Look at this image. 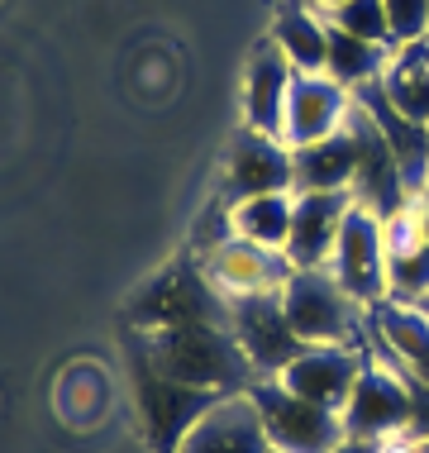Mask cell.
Wrapping results in <instances>:
<instances>
[{
    "mask_svg": "<svg viewBox=\"0 0 429 453\" xmlns=\"http://www.w3.org/2000/svg\"><path fill=\"white\" fill-rule=\"evenodd\" d=\"M325 19L339 24V29L353 34V39L396 48V43H391V19H387V5H382V0H343V5L325 10Z\"/></svg>",
    "mask_w": 429,
    "mask_h": 453,
    "instance_id": "cb8c5ba5",
    "label": "cell"
},
{
    "mask_svg": "<svg viewBox=\"0 0 429 453\" xmlns=\"http://www.w3.org/2000/svg\"><path fill=\"white\" fill-rule=\"evenodd\" d=\"M201 263H205V273H211L215 287L225 291V301L257 296V291H281V287H287V277L296 273V267L287 263V253L257 249V243L239 239V234L219 239L215 249H205Z\"/></svg>",
    "mask_w": 429,
    "mask_h": 453,
    "instance_id": "5bb4252c",
    "label": "cell"
},
{
    "mask_svg": "<svg viewBox=\"0 0 429 453\" xmlns=\"http://www.w3.org/2000/svg\"><path fill=\"white\" fill-rule=\"evenodd\" d=\"M139 339L157 372L181 387L215 391V396H239V391H253L263 382L229 325H172V329L139 334Z\"/></svg>",
    "mask_w": 429,
    "mask_h": 453,
    "instance_id": "6da1fadb",
    "label": "cell"
},
{
    "mask_svg": "<svg viewBox=\"0 0 429 453\" xmlns=\"http://www.w3.org/2000/svg\"><path fill=\"white\" fill-rule=\"evenodd\" d=\"M272 43L287 53V63L296 72H325L329 58V19L310 0H287L272 24Z\"/></svg>",
    "mask_w": 429,
    "mask_h": 453,
    "instance_id": "44dd1931",
    "label": "cell"
},
{
    "mask_svg": "<svg viewBox=\"0 0 429 453\" xmlns=\"http://www.w3.org/2000/svg\"><path fill=\"white\" fill-rule=\"evenodd\" d=\"M272 191H296V167H291V143L277 134L243 129L229 143V167H225V205L249 201V196H272Z\"/></svg>",
    "mask_w": 429,
    "mask_h": 453,
    "instance_id": "8fae6325",
    "label": "cell"
},
{
    "mask_svg": "<svg viewBox=\"0 0 429 453\" xmlns=\"http://www.w3.org/2000/svg\"><path fill=\"white\" fill-rule=\"evenodd\" d=\"M349 211H353V191H296L291 234H287V249H281L287 263L291 267H329Z\"/></svg>",
    "mask_w": 429,
    "mask_h": 453,
    "instance_id": "9a60e30c",
    "label": "cell"
},
{
    "mask_svg": "<svg viewBox=\"0 0 429 453\" xmlns=\"http://www.w3.org/2000/svg\"><path fill=\"white\" fill-rule=\"evenodd\" d=\"M291 211H296V191H272V196H249V201L229 205V229L257 249H287L291 234Z\"/></svg>",
    "mask_w": 429,
    "mask_h": 453,
    "instance_id": "7402d4cb",
    "label": "cell"
},
{
    "mask_svg": "<svg viewBox=\"0 0 429 453\" xmlns=\"http://www.w3.org/2000/svg\"><path fill=\"white\" fill-rule=\"evenodd\" d=\"M406 439H429V382H415L410 377V430H406Z\"/></svg>",
    "mask_w": 429,
    "mask_h": 453,
    "instance_id": "484cf974",
    "label": "cell"
},
{
    "mask_svg": "<svg viewBox=\"0 0 429 453\" xmlns=\"http://www.w3.org/2000/svg\"><path fill=\"white\" fill-rule=\"evenodd\" d=\"M391 19V43L429 39V0H382Z\"/></svg>",
    "mask_w": 429,
    "mask_h": 453,
    "instance_id": "d4e9b609",
    "label": "cell"
},
{
    "mask_svg": "<svg viewBox=\"0 0 429 453\" xmlns=\"http://www.w3.org/2000/svg\"><path fill=\"white\" fill-rule=\"evenodd\" d=\"M296 67L287 63V53L267 39L249 63V81H243V110H249V129L277 134L281 139V115H287V91Z\"/></svg>",
    "mask_w": 429,
    "mask_h": 453,
    "instance_id": "ac0fdd59",
    "label": "cell"
},
{
    "mask_svg": "<svg viewBox=\"0 0 429 453\" xmlns=\"http://www.w3.org/2000/svg\"><path fill=\"white\" fill-rule=\"evenodd\" d=\"M249 396H253L257 415H263L267 444L277 453H334L343 439H349L339 411H325V406H315V401L296 396V391H287L277 377H263Z\"/></svg>",
    "mask_w": 429,
    "mask_h": 453,
    "instance_id": "5b68a950",
    "label": "cell"
},
{
    "mask_svg": "<svg viewBox=\"0 0 429 453\" xmlns=\"http://www.w3.org/2000/svg\"><path fill=\"white\" fill-rule=\"evenodd\" d=\"M129 325L139 334H157V329H172V325H229V301L211 281L205 263L181 258L163 267L129 301Z\"/></svg>",
    "mask_w": 429,
    "mask_h": 453,
    "instance_id": "3957f363",
    "label": "cell"
},
{
    "mask_svg": "<svg viewBox=\"0 0 429 453\" xmlns=\"http://www.w3.org/2000/svg\"><path fill=\"white\" fill-rule=\"evenodd\" d=\"M229 329L257 367V377H281L301 358L305 339L291 329L287 311H281V291H257V296H234L229 301Z\"/></svg>",
    "mask_w": 429,
    "mask_h": 453,
    "instance_id": "52a82bcc",
    "label": "cell"
},
{
    "mask_svg": "<svg viewBox=\"0 0 429 453\" xmlns=\"http://www.w3.org/2000/svg\"><path fill=\"white\" fill-rule=\"evenodd\" d=\"M372 334L391 367H401L415 382H429V305L382 301L372 305Z\"/></svg>",
    "mask_w": 429,
    "mask_h": 453,
    "instance_id": "e0dca14e",
    "label": "cell"
},
{
    "mask_svg": "<svg viewBox=\"0 0 429 453\" xmlns=\"http://www.w3.org/2000/svg\"><path fill=\"white\" fill-rule=\"evenodd\" d=\"M329 273L339 277V287L349 291L353 301H363L367 311L387 301V239H382V215H372L367 205L353 201L349 219L339 229L334 258H329Z\"/></svg>",
    "mask_w": 429,
    "mask_h": 453,
    "instance_id": "ba28073f",
    "label": "cell"
},
{
    "mask_svg": "<svg viewBox=\"0 0 429 453\" xmlns=\"http://www.w3.org/2000/svg\"><path fill=\"white\" fill-rule=\"evenodd\" d=\"M353 115V91L339 87L325 72H296L287 91V115H281V139L291 149L301 143H320L329 134H339Z\"/></svg>",
    "mask_w": 429,
    "mask_h": 453,
    "instance_id": "30bf717a",
    "label": "cell"
},
{
    "mask_svg": "<svg viewBox=\"0 0 429 453\" xmlns=\"http://www.w3.org/2000/svg\"><path fill=\"white\" fill-rule=\"evenodd\" d=\"M415 201H420V215H425V229H429V187H425L420 196H415Z\"/></svg>",
    "mask_w": 429,
    "mask_h": 453,
    "instance_id": "f1b7e54d",
    "label": "cell"
},
{
    "mask_svg": "<svg viewBox=\"0 0 429 453\" xmlns=\"http://www.w3.org/2000/svg\"><path fill=\"white\" fill-rule=\"evenodd\" d=\"M177 453H272L263 430V415H257L253 396H219L201 420L191 425V434L181 439Z\"/></svg>",
    "mask_w": 429,
    "mask_h": 453,
    "instance_id": "2e32d148",
    "label": "cell"
},
{
    "mask_svg": "<svg viewBox=\"0 0 429 453\" xmlns=\"http://www.w3.org/2000/svg\"><path fill=\"white\" fill-rule=\"evenodd\" d=\"M367 358L372 353L353 349V344H310L277 382L305 401H315V406H325V411H343V401H349V391L367 367Z\"/></svg>",
    "mask_w": 429,
    "mask_h": 453,
    "instance_id": "4fadbf2b",
    "label": "cell"
},
{
    "mask_svg": "<svg viewBox=\"0 0 429 453\" xmlns=\"http://www.w3.org/2000/svg\"><path fill=\"white\" fill-rule=\"evenodd\" d=\"M377 87H382V96L401 115L429 125V39H410V43L391 48Z\"/></svg>",
    "mask_w": 429,
    "mask_h": 453,
    "instance_id": "ffe728a7",
    "label": "cell"
},
{
    "mask_svg": "<svg viewBox=\"0 0 429 453\" xmlns=\"http://www.w3.org/2000/svg\"><path fill=\"white\" fill-rule=\"evenodd\" d=\"M310 5H320V10H334V5H343V0H310Z\"/></svg>",
    "mask_w": 429,
    "mask_h": 453,
    "instance_id": "f546056e",
    "label": "cell"
},
{
    "mask_svg": "<svg viewBox=\"0 0 429 453\" xmlns=\"http://www.w3.org/2000/svg\"><path fill=\"white\" fill-rule=\"evenodd\" d=\"M382 239H387V296L429 305V229H425L420 201L387 215Z\"/></svg>",
    "mask_w": 429,
    "mask_h": 453,
    "instance_id": "7c38bea8",
    "label": "cell"
},
{
    "mask_svg": "<svg viewBox=\"0 0 429 453\" xmlns=\"http://www.w3.org/2000/svg\"><path fill=\"white\" fill-rule=\"evenodd\" d=\"M349 129H353V143H358V173H353V201L367 205L372 215H396L401 205H410L415 196L406 187V173H401V157L391 153L387 134L372 125V115L353 101V115H349Z\"/></svg>",
    "mask_w": 429,
    "mask_h": 453,
    "instance_id": "9c48e42d",
    "label": "cell"
},
{
    "mask_svg": "<svg viewBox=\"0 0 429 453\" xmlns=\"http://www.w3.org/2000/svg\"><path fill=\"white\" fill-rule=\"evenodd\" d=\"M272 453H277V449H272Z\"/></svg>",
    "mask_w": 429,
    "mask_h": 453,
    "instance_id": "1f68e13d",
    "label": "cell"
},
{
    "mask_svg": "<svg viewBox=\"0 0 429 453\" xmlns=\"http://www.w3.org/2000/svg\"><path fill=\"white\" fill-rule=\"evenodd\" d=\"M415 453H429V439H420V444H415Z\"/></svg>",
    "mask_w": 429,
    "mask_h": 453,
    "instance_id": "4dcf8cb0",
    "label": "cell"
},
{
    "mask_svg": "<svg viewBox=\"0 0 429 453\" xmlns=\"http://www.w3.org/2000/svg\"><path fill=\"white\" fill-rule=\"evenodd\" d=\"M339 415H343L349 439H372V444L401 439L410 430V377L391 363L367 358Z\"/></svg>",
    "mask_w": 429,
    "mask_h": 453,
    "instance_id": "8992f818",
    "label": "cell"
},
{
    "mask_svg": "<svg viewBox=\"0 0 429 453\" xmlns=\"http://www.w3.org/2000/svg\"><path fill=\"white\" fill-rule=\"evenodd\" d=\"M382 453H415V439H406V434H401V439H387Z\"/></svg>",
    "mask_w": 429,
    "mask_h": 453,
    "instance_id": "83f0119b",
    "label": "cell"
},
{
    "mask_svg": "<svg viewBox=\"0 0 429 453\" xmlns=\"http://www.w3.org/2000/svg\"><path fill=\"white\" fill-rule=\"evenodd\" d=\"M129 367H134V391H139V411H143V430H149L153 453H177L181 439L191 434V425L215 406V391H195L163 377L153 367V358L143 353V339L129 344Z\"/></svg>",
    "mask_w": 429,
    "mask_h": 453,
    "instance_id": "277c9868",
    "label": "cell"
},
{
    "mask_svg": "<svg viewBox=\"0 0 429 453\" xmlns=\"http://www.w3.org/2000/svg\"><path fill=\"white\" fill-rule=\"evenodd\" d=\"M291 167H296V191H349L353 173H358V143L353 129L343 125L320 143H301L291 149Z\"/></svg>",
    "mask_w": 429,
    "mask_h": 453,
    "instance_id": "d6986e66",
    "label": "cell"
},
{
    "mask_svg": "<svg viewBox=\"0 0 429 453\" xmlns=\"http://www.w3.org/2000/svg\"><path fill=\"white\" fill-rule=\"evenodd\" d=\"M387 53H391V48L367 43V39H353V34H343L339 24H329V58H325V77H334L339 87H349V91H363V87H372V81L382 77Z\"/></svg>",
    "mask_w": 429,
    "mask_h": 453,
    "instance_id": "603a6c76",
    "label": "cell"
},
{
    "mask_svg": "<svg viewBox=\"0 0 429 453\" xmlns=\"http://www.w3.org/2000/svg\"><path fill=\"white\" fill-rule=\"evenodd\" d=\"M334 453H382V444H372V439H343Z\"/></svg>",
    "mask_w": 429,
    "mask_h": 453,
    "instance_id": "4316f807",
    "label": "cell"
},
{
    "mask_svg": "<svg viewBox=\"0 0 429 453\" xmlns=\"http://www.w3.org/2000/svg\"><path fill=\"white\" fill-rule=\"evenodd\" d=\"M281 311L305 344H353L363 349V334L372 329V311L353 301L339 287L329 267H296L281 287Z\"/></svg>",
    "mask_w": 429,
    "mask_h": 453,
    "instance_id": "7a4b0ae2",
    "label": "cell"
}]
</instances>
